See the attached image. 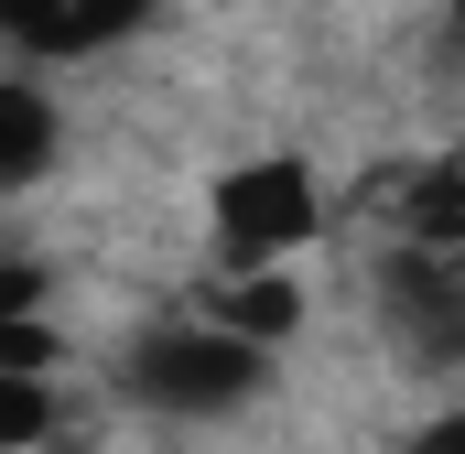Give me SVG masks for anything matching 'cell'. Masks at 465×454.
Returning <instances> with one entry per match:
<instances>
[{
    "mask_svg": "<svg viewBox=\"0 0 465 454\" xmlns=\"http://www.w3.org/2000/svg\"><path fill=\"white\" fill-rule=\"evenodd\" d=\"M411 454H465V400H455V411H433V422L411 433Z\"/></svg>",
    "mask_w": 465,
    "mask_h": 454,
    "instance_id": "8",
    "label": "cell"
},
{
    "mask_svg": "<svg viewBox=\"0 0 465 454\" xmlns=\"http://www.w3.org/2000/svg\"><path fill=\"white\" fill-rule=\"evenodd\" d=\"M455 54H465V0H455Z\"/></svg>",
    "mask_w": 465,
    "mask_h": 454,
    "instance_id": "9",
    "label": "cell"
},
{
    "mask_svg": "<svg viewBox=\"0 0 465 454\" xmlns=\"http://www.w3.org/2000/svg\"><path fill=\"white\" fill-rule=\"evenodd\" d=\"M206 227H217V260L228 271H282L325 227V195H314V173L292 152H260V163H238L228 184L206 195Z\"/></svg>",
    "mask_w": 465,
    "mask_h": 454,
    "instance_id": "2",
    "label": "cell"
},
{
    "mask_svg": "<svg viewBox=\"0 0 465 454\" xmlns=\"http://www.w3.org/2000/svg\"><path fill=\"white\" fill-rule=\"evenodd\" d=\"M44 163H54V98H44L33 76H11V87H0V184L22 195Z\"/></svg>",
    "mask_w": 465,
    "mask_h": 454,
    "instance_id": "6",
    "label": "cell"
},
{
    "mask_svg": "<svg viewBox=\"0 0 465 454\" xmlns=\"http://www.w3.org/2000/svg\"><path fill=\"white\" fill-rule=\"evenodd\" d=\"M455 281H465V249H455Z\"/></svg>",
    "mask_w": 465,
    "mask_h": 454,
    "instance_id": "10",
    "label": "cell"
},
{
    "mask_svg": "<svg viewBox=\"0 0 465 454\" xmlns=\"http://www.w3.org/2000/svg\"><path fill=\"white\" fill-rule=\"evenodd\" d=\"M401 249H465V152H433L422 173H411V195H401Z\"/></svg>",
    "mask_w": 465,
    "mask_h": 454,
    "instance_id": "4",
    "label": "cell"
},
{
    "mask_svg": "<svg viewBox=\"0 0 465 454\" xmlns=\"http://www.w3.org/2000/svg\"><path fill=\"white\" fill-rule=\"evenodd\" d=\"M119 390L141 400V411H173V422H217L238 400H260L271 390V346L217 325V314H152L130 357H119Z\"/></svg>",
    "mask_w": 465,
    "mask_h": 454,
    "instance_id": "1",
    "label": "cell"
},
{
    "mask_svg": "<svg viewBox=\"0 0 465 454\" xmlns=\"http://www.w3.org/2000/svg\"><path fill=\"white\" fill-rule=\"evenodd\" d=\"M206 314L238 325V336H260V346H282L303 325V281H292V260H282V271H228V292H217Z\"/></svg>",
    "mask_w": 465,
    "mask_h": 454,
    "instance_id": "5",
    "label": "cell"
},
{
    "mask_svg": "<svg viewBox=\"0 0 465 454\" xmlns=\"http://www.w3.org/2000/svg\"><path fill=\"white\" fill-rule=\"evenodd\" d=\"M141 11L152 0H0V22H11L22 54H98L119 33H141Z\"/></svg>",
    "mask_w": 465,
    "mask_h": 454,
    "instance_id": "3",
    "label": "cell"
},
{
    "mask_svg": "<svg viewBox=\"0 0 465 454\" xmlns=\"http://www.w3.org/2000/svg\"><path fill=\"white\" fill-rule=\"evenodd\" d=\"M44 433H54V379L44 368H0V444L33 454Z\"/></svg>",
    "mask_w": 465,
    "mask_h": 454,
    "instance_id": "7",
    "label": "cell"
}]
</instances>
